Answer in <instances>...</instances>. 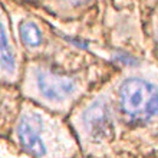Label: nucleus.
<instances>
[{
  "label": "nucleus",
  "instance_id": "nucleus-1",
  "mask_svg": "<svg viewBox=\"0 0 158 158\" xmlns=\"http://www.w3.org/2000/svg\"><path fill=\"white\" fill-rule=\"evenodd\" d=\"M119 108L134 124L150 122L158 114V88L144 78L125 79L119 86Z\"/></svg>",
  "mask_w": 158,
  "mask_h": 158
},
{
  "label": "nucleus",
  "instance_id": "nucleus-6",
  "mask_svg": "<svg viewBox=\"0 0 158 158\" xmlns=\"http://www.w3.org/2000/svg\"><path fill=\"white\" fill-rule=\"evenodd\" d=\"M19 33L23 45H26L27 48H38L43 42L40 30L33 22H22L19 26Z\"/></svg>",
  "mask_w": 158,
  "mask_h": 158
},
{
  "label": "nucleus",
  "instance_id": "nucleus-7",
  "mask_svg": "<svg viewBox=\"0 0 158 158\" xmlns=\"http://www.w3.org/2000/svg\"><path fill=\"white\" fill-rule=\"evenodd\" d=\"M154 40H155V48H157V53H158V17L154 25Z\"/></svg>",
  "mask_w": 158,
  "mask_h": 158
},
{
  "label": "nucleus",
  "instance_id": "nucleus-3",
  "mask_svg": "<svg viewBox=\"0 0 158 158\" xmlns=\"http://www.w3.org/2000/svg\"><path fill=\"white\" fill-rule=\"evenodd\" d=\"M35 83L39 95L48 102H65L78 91V81L52 69H36Z\"/></svg>",
  "mask_w": 158,
  "mask_h": 158
},
{
  "label": "nucleus",
  "instance_id": "nucleus-8",
  "mask_svg": "<svg viewBox=\"0 0 158 158\" xmlns=\"http://www.w3.org/2000/svg\"><path fill=\"white\" fill-rule=\"evenodd\" d=\"M69 4H72V6H81V4L86 3L88 0H66Z\"/></svg>",
  "mask_w": 158,
  "mask_h": 158
},
{
  "label": "nucleus",
  "instance_id": "nucleus-4",
  "mask_svg": "<svg viewBox=\"0 0 158 158\" xmlns=\"http://www.w3.org/2000/svg\"><path fill=\"white\" fill-rule=\"evenodd\" d=\"M82 124L94 141H105L114 134V115L108 101L96 99L82 114Z\"/></svg>",
  "mask_w": 158,
  "mask_h": 158
},
{
  "label": "nucleus",
  "instance_id": "nucleus-5",
  "mask_svg": "<svg viewBox=\"0 0 158 158\" xmlns=\"http://www.w3.org/2000/svg\"><path fill=\"white\" fill-rule=\"evenodd\" d=\"M16 69V55L9 39L7 29L0 22V71L6 75H12Z\"/></svg>",
  "mask_w": 158,
  "mask_h": 158
},
{
  "label": "nucleus",
  "instance_id": "nucleus-2",
  "mask_svg": "<svg viewBox=\"0 0 158 158\" xmlns=\"http://www.w3.org/2000/svg\"><path fill=\"white\" fill-rule=\"evenodd\" d=\"M45 121L40 114L33 111L22 114L17 124V139L27 155L32 158L48 157V144L45 141Z\"/></svg>",
  "mask_w": 158,
  "mask_h": 158
}]
</instances>
